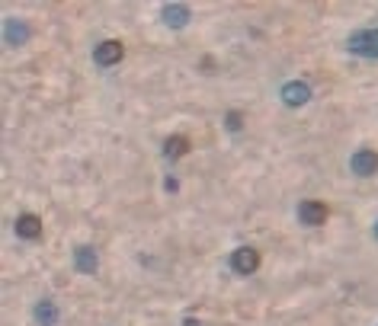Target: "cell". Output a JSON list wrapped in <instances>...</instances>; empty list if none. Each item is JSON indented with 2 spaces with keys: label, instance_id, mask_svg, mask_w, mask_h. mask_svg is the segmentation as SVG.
<instances>
[{
  "label": "cell",
  "instance_id": "obj_2",
  "mask_svg": "<svg viewBox=\"0 0 378 326\" xmlns=\"http://www.w3.org/2000/svg\"><path fill=\"white\" fill-rule=\"evenodd\" d=\"M349 51L359 58H378V29H359L349 36Z\"/></svg>",
  "mask_w": 378,
  "mask_h": 326
},
{
  "label": "cell",
  "instance_id": "obj_10",
  "mask_svg": "<svg viewBox=\"0 0 378 326\" xmlns=\"http://www.w3.org/2000/svg\"><path fill=\"white\" fill-rule=\"evenodd\" d=\"M189 138L186 135H170L167 141H164V157L167 161H180V157H186L189 154Z\"/></svg>",
  "mask_w": 378,
  "mask_h": 326
},
{
  "label": "cell",
  "instance_id": "obj_12",
  "mask_svg": "<svg viewBox=\"0 0 378 326\" xmlns=\"http://www.w3.org/2000/svg\"><path fill=\"white\" fill-rule=\"evenodd\" d=\"M32 317H36L39 326H55V323H58V307H55L51 301H42V304H36Z\"/></svg>",
  "mask_w": 378,
  "mask_h": 326
},
{
  "label": "cell",
  "instance_id": "obj_11",
  "mask_svg": "<svg viewBox=\"0 0 378 326\" xmlns=\"http://www.w3.org/2000/svg\"><path fill=\"white\" fill-rule=\"evenodd\" d=\"M6 45H23L29 42V26L23 19H6Z\"/></svg>",
  "mask_w": 378,
  "mask_h": 326
},
{
  "label": "cell",
  "instance_id": "obj_7",
  "mask_svg": "<svg viewBox=\"0 0 378 326\" xmlns=\"http://www.w3.org/2000/svg\"><path fill=\"white\" fill-rule=\"evenodd\" d=\"M192 19V10L186 4H164L161 6V23L170 26V29H183V26H189Z\"/></svg>",
  "mask_w": 378,
  "mask_h": 326
},
{
  "label": "cell",
  "instance_id": "obj_14",
  "mask_svg": "<svg viewBox=\"0 0 378 326\" xmlns=\"http://www.w3.org/2000/svg\"><path fill=\"white\" fill-rule=\"evenodd\" d=\"M375 237H378V221H375Z\"/></svg>",
  "mask_w": 378,
  "mask_h": 326
},
{
  "label": "cell",
  "instance_id": "obj_5",
  "mask_svg": "<svg viewBox=\"0 0 378 326\" xmlns=\"http://www.w3.org/2000/svg\"><path fill=\"white\" fill-rule=\"evenodd\" d=\"M349 170H353V176H362V179L375 176L378 173V151L359 148L353 157H349Z\"/></svg>",
  "mask_w": 378,
  "mask_h": 326
},
{
  "label": "cell",
  "instance_id": "obj_9",
  "mask_svg": "<svg viewBox=\"0 0 378 326\" xmlns=\"http://www.w3.org/2000/svg\"><path fill=\"white\" fill-rule=\"evenodd\" d=\"M19 240H39L42 237V218L39 215H19L16 224H13Z\"/></svg>",
  "mask_w": 378,
  "mask_h": 326
},
{
  "label": "cell",
  "instance_id": "obj_6",
  "mask_svg": "<svg viewBox=\"0 0 378 326\" xmlns=\"http://www.w3.org/2000/svg\"><path fill=\"white\" fill-rule=\"evenodd\" d=\"M282 103L289 106V109H302L304 103H311V86L304 83V81H289L282 86Z\"/></svg>",
  "mask_w": 378,
  "mask_h": 326
},
{
  "label": "cell",
  "instance_id": "obj_13",
  "mask_svg": "<svg viewBox=\"0 0 378 326\" xmlns=\"http://www.w3.org/2000/svg\"><path fill=\"white\" fill-rule=\"evenodd\" d=\"M224 125H228V131H241L244 128V112H228V116H224Z\"/></svg>",
  "mask_w": 378,
  "mask_h": 326
},
{
  "label": "cell",
  "instance_id": "obj_4",
  "mask_svg": "<svg viewBox=\"0 0 378 326\" xmlns=\"http://www.w3.org/2000/svg\"><path fill=\"white\" fill-rule=\"evenodd\" d=\"M298 221H302L304 228H321V224L327 221V205H324L321 198H304V202L298 205Z\"/></svg>",
  "mask_w": 378,
  "mask_h": 326
},
{
  "label": "cell",
  "instance_id": "obj_8",
  "mask_svg": "<svg viewBox=\"0 0 378 326\" xmlns=\"http://www.w3.org/2000/svg\"><path fill=\"white\" fill-rule=\"evenodd\" d=\"M74 269L81 272V275H96V272H99V256H96L94 246H87V243L77 246V250H74Z\"/></svg>",
  "mask_w": 378,
  "mask_h": 326
},
{
  "label": "cell",
  "instance_id": "obj_1",
  "mask_svg": "<svg viewBox=\"0 0 378 326\" xmlns=\"http://www.w3.org/2000/svg\"><path fill=\"white\" fill-rule=\"evenodd\" d=\"M231 269H234L237 275H254V272L260 269V250H257V246H237V250L231 253Z\"/></svg>",
  "mask_w": 378,
  "mask_h": 326
},
{
  "label": "cell",
  "instance_id": "obj_3",
  "mask_svg": "<svg viewBox=\"0 0 378 326\" xmlns=\"http://www.w3.org/2000/svg\"><path fill=\"white\" fill-rule=\"evenodd\" d=\"M122 58H125V45L119 42V39H103L94 49V61L99 68H116Z\"/></svg>",
  "mask_w": 378,
  "mask_h": 326
}]
</instances>
